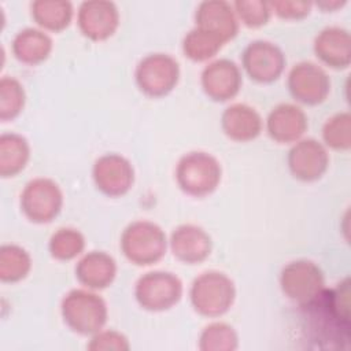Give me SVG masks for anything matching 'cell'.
<instances>
[{
	"mask_svg": "<svg viewBox=\"0 0 351 351\" xmlns=\"http://www.w3.org/2000/svg\"><path fill=\"white\" fill-rule=\"evenodd\" d=\"M200 84L211 100L226 101L239 93L243 77L239 66L233 60L221 58L210 62L202 70Z\"/></svg>",
	"mask_w": 351,
	"mask_h": 351,
	"instance_id": "15",
	"label": "cell"
},
{
	"mask_svg": "<svg viewBox=\"0 0 351 351\" xmlns=\"http://www.w3.org/2000/svg\"><path fill=\"white\" fill-rule=\"evenodd\" d=\"M86 348L92 351H128L130 348V344L123 333L114 329H101L97 333L92 335L90 341L86 344Z\"/></svg>",
	"mask_w": 351,
	"mask_h": 351,
	"instance_id": "32",
	"label": "cell"
},
{
	"mask_svg": "<svg viewBox=\"0 0 351 351\" xmlns=\"http://www.w3.org/2000/svg\"><path fill=\"white\" fill-rule=\"evenodd\" d=\"M26 93L23 85L10 75L0 80V119L10 121L21 114L25 107Z\"/></svg>",
	"mask_w": 351,
	"mask_h": 351,
	"instance_id": "29",
	"label": "cell"
},
{
	"mask_svg": "<svg viewBox=\"0 0 351 351\" xmlns=\"http://www.w3.org/2000/svg\"><path fill=\"white\" fill-rule=\"evenodd\" d=\"M313 3L299 0H276L270 1V8L280 18L284 19H300L310 14Z\"/></svg>",
	"mask_w": 351,
	"mask_h": 351,
	"instance_id": "33",
	"label": "cell"
},
{
	"mask_svg": "<svg viewBox=\"0 0 351 351\" xmlns=\"http://www.w3.org/2000/svg\"><path fill=\"white\" fill-rule=\"evenodd\" d=\"M19 203L27 219L48 223L62 210L63 192L52 178L36 177L25 185Z\"/></svg>",
	"mask_w": 351,
	"mask_h": 351,
	"instance_id": "8",
	"label": "cell"
},
{
	"mask_svg": "<svg viewBox=\"0 0 351 351\" xmlns=\"http://www.w3.org/2000/svg\"><path fill=\"white\" fill-rule=\"evenodd\" d=\"M221 128L229 138L244 143L251 141L261 134L263 121L254 107L245 103H233L223 110L221 115Z\"/></svg>",
	"mask_w": 351,
	"mask_h": 351,
	"instance_id": "20",
	"label": "cell"
},
{
	"mask_svg": "<svg viewBox=\"0 0 351 351\" xmlns=\"http://www.w3.org/2000/svg\"><path fill=\"white\" fill-rule=\"evenodd\" d=\"M233 8L237 19L248 27H259L265 25L271 14L270 3L263 0H236Z\"/></svg>",
	"mask_w": 351,
	"mask_h": 351,
	"instance_id": "31",
	"label": "cell"
},
{
	"mask_svg": "<svg viewBox=\"0 0 351 351\" xmlns=\"http://www.w3.org/2000/svg\"><path fill=\"white\" fill-rule=\"evenodd\" d=\"M343 4H346V1H339V0H335V1H324V3H317L318 7L321 8H325V10H335L337 7H341Z\"/></svg>",
	"mask_w": 351,
	"mask_h": 351,
	"instance_id": "34",
	"label": "cell"
},
{
	"mask_svg": "<svg viewBox=\"0 0 351 351\" xmlns=\"http://www.w3.org/2000/svg\"><path fill=\"white\" fill-rule=\"evenodd\" d=\"M223 44L225 43L215 34L195 26L184 36L182 51L191 60L204 62L214 58Z\"/></svg>",
	"mask_w": 351,
	"mask_h": 351,
	"instance_id": "26",
	"label": "cell"
},
{
	"mask_svg": "<svg viewBox=\"0 0 351 351\" xmlns=\"http://www.w3.org/2000/svg\"><path fill=\"white\" fill-rule=\"evenodd\" d=\"M287 84L292 97L307 106L322 103L330 92V80L326 71L308 60L292 66Z\"/></svg>",
	"mask_w": 351,
	"mask_h": 351,
	"instance_id": "11",
	"label": "cell"
},
{
	"mask_svg": "<svg viewBox=\"0 0 351 351\" xmlns=\"http://www.w3.org/2000/svg\"><path fill=\"white\" fill-rule=\"evenodd\" d=\"M280 287L288 299L304 304L325 288L324 271L310 259L291 261L280 273Z\"/></svg>",
	"mask_w": 351,
	"mask_h": 351,
	"instance_id": "9",
	"label": "cell"
},
{
	"mask_svg": "<svg viewBox=\"0 0 351 351\" xmlns=\"http://www.w3.org/2000/svg\"><path fill=\"white\" fill-rule=\"evenodd\" d=\"M51 36L37 27H25L19 30L11 43L14 56L25 64H38L52 52Z\"/></svg>",
	"mask_w": 351,
	"mask_h": 351,
	"instance_id": "22",
	"label": "cell"
},
{
	"mask_svg": "<svg viewBox=\"0 0 351 351\" xmlns=\"http://www.w3.org/2000/svg\"><path fill=\"white\" fill-rule=\"evenodd\" d=\"M237 347V332L226 322H211L199 336V348L202 351H234Z\"/></svg>",
	"mask_w": 351,
	"mask_h": 351,
	"instance_id": "27",
	"label": "cell"
},
{
	"mask_svg": "<svg viewBox=\"0 0 351 351\" xmlns=\"http://www.w3.org/2000/svg\"><path fill=\"white\" fill-rule=\"evenodd\" d=\"M134 80L143 93L160 97L170 93L178 84L180 64L169 53H148L137 63Z\"/></svg>",
	"mask_w": 351,
	"mask_h": 351,
	"instance_id": "7",
	"label": "cell"
},
{
	"mask_svg": "<svg viewBox=\"0 0 351 351\" xmlns=\"http://www.w3.org/2000/svg\"><path fill=\"white\" fill-rule=\"evenodd\" d=\"M307 329L318 340H347L350 332V282L346 278L335 288H324L314 299L300 304Z\"/></svg>",
	"mask_w": 351,
	"mask_h": 351,
	"instance_id": "1",
	"label": "cell"
},
{
	"mask_svg": "<svg viewBox=\"0 0 351 351\" xmlns=\"http://www.w3.org/2000/svg\"><path fill=\"white\" fill-rule=\"evenodd\" d=\"M60 313L66 325L84 336H92L101 330L108 318L106 300L89 288L69 291L62 299Z\"/></svg>",
	"mask_w": 351,
	"mask_h": 351,
	"instance_id": "2",
	"label": "cell"
},
{
	"mask_svg": "<svg viewBox=\"0 0 351 351\" xmlns=\"http://www.w3.org/2000/svg\"><path fill=\"white\" fill-rule=\"evenodd\" d=\"M292 176L300 181H315L324 176L329 165L326 147L315 138H300L289 149L287 156Z\"/></svg>",
	"mask_w": 351,
	"mask_h": 351,
	"instance_id": "14",
	"label": "cell"
},
{
	"mask_svg": "<svg viewBox=\"0 0 351 351\" xmlns=\"http://www.w3.org/2000/svg\"><path fill=\"white\" fill-rule=\"evenodd\" d=\"M285 63L282 49L267 40L251 41L241 53V64L248 77L262 84L276 81L282 74Z\"/></svg>",
	"mask_w": 351,
	"mask_h": 351,
	"instance_id": "10",
	"label": "cell"
},
{
	"mask_svg": "<svg viewBox=\"0 0 351 351\" xmlns=\"http://www.w3.org/2000/svg\"><path fill=\"white\" fill-rule=\"evenodd\" d=\"M191 303L200 315L219 317L234 303L236 287L233 280L218 270H207L199 274L189 289Z\"/></svg>",
	"mask_w": 351,
	"mask_h": 351,
	"instance_id": "4",
	"label": "cell"
},
{
	"mask_svg": "<svg viewBox=\"0 0 351 351\" xmlns=\"http://www.w3.org/2000/svg\"><path fill=\"white\" fill-rule=\"evenodd\" d=\"M169 245L178 261L193 265L208 258L213 250V239L202 226L182 223L171 232Z\"/></svg>",
	"mask_w": 351,
	"mask_h": 351,
	"instance_id": "16",
	"label": "cell"
},
{
	"mask_svg": "<svg viewBox=\"0 0 351 351\" xmlns=\"http://www.w3.org/2000/svg\"><path fill=\"white\" fill-rule=\"evenodd\" d=\"M77 23L85 37L93 41L106 40L118 29V7L110 0H85L78 5Z\"/></svg>",
	"mask_w": 351,
	"mask_h": 351,
	"instance_id": "13",
	"label": "cell"
},
{
	"mask_svg": "<svg viewBox=\"0 0 351 351\" xmlns=\"http://www.w3.org/2000/svg\"><path fill=\"white\" fill-rule=\"evenodd\" d=\"M30 11L38 26L60 32L70 25L74 8L69 0H34L30 3Z\"/></svg>",
	"mask_w": 351,
	"mask_h": 351,
	"instance_id": "24",
	"label": "cell"
},
{
	"mask_svg": "<svg viewBox=\"0 0 351 351\" xmlns=\"http://www.w3.org/2000/svg\"><path fill=\"white\" fill-rule=\"evenodd\" d=\"M165 230L148 219L130 222L121 234L119 247L123 255L134 265L148 266L160 261L167 250Z\"/></svg>",
	"mask_w": 351,
	"mask_h": 351,
	"instance_id": "3",
	"label": "cell"
},
{
	"mask_svg": "<svg viewBox=\"0 0 351 351\" xmlns=\"http://www.w3.org/2000/svg\"><path fill=\"white\" fill-rule=\"evenodd\" d=\"M322 138L333 149L347 151L351 147V115L348 111L337 112L322 126Z\"/></svg>",
	"mask_w": 351,
	"mask_h": 351,
	"instance_id": "30",
	"label": "cell"
},
{
	"mask_svg": "<svg viewBox=\"0 0 351 351\" xmlns=\"http://www.w3.org/2000/svg\"><path fill=\"white\" fill-rule=\"evenodd\" d=\"M222 167L219 160L204 151L184 154L176 166L178 186L191 196H206L217 189L221 182Z\"/></svg>",
	"mask_w": 351,
	"mask_h": 351,
	"instance_id": "5",
	"label": "cell"
},
{
	"mask_svg": "<svg viewBox=\"0 0 351 351\" xmlns=\"http://www.w3.org/2000/svg\"><path fill=\"white\" fill-rule=\"evenodd\" d=\"M182 281L171 271L154 270L140 276L134 284L137 303L148 311L171 308L182 298Z\"/></svg>",
	"mask_w": 351,
	"mask_h": 351,
	"instance_id": "6",
	"label": "cell"
},
{
	"mask_svg": "<svg viewBox=\"0 0 351 351\" xmlns=\"http://www.w3.org/2000/svg\"><path fill=\"white\" fill-rule=\"evenodd\" d=\"M30 158V145L25 136L14 132L0 136V176L14 177L25 169Z\"/></svg>",
	"mask_w": 351,
	"mask_h": 351,
	"instance_id": "23",
	"label": "cell"
},
{
	"mask_svg": "<svg viewBox=\"0 0 351 351\" xmlns=\"http://www.w3.org/2000/svg\"><path fill=\"white\" fill-rule=\"evenodd\" d=\"M196 27L207 30L223 43L232 40L239 30V19L233 4L225 0L200 1L195 11Z\"/></svg>",
	"mask_w": 351,
	"mask_h": 351,
	"instance_id": "17",
	"label": "cell"
},
{
	"mask_svg": "<svg viewBox=\"0 0 351 351\" xmlns=\"http://www.w3.org/2000/svg\"><path fill=\"white\" fill-rule=\"evenodd\" d=\"M95 185L107 196H122L130 191L134 182V169L130 160L119 154L99 156L92 167Z\"/></svg>",
	"mask_w": 351,
	"mask_h": 351,
	"instance_id": "12",
	"label": "cell"
},
{
	"mask_svg": "<svg viewBox=\"0 0 351 351\" xmlns=\"http://www.w3.org/2000/svg\"><path fill=\"white\" fill-rule=\"evenodd\" d=\"M32 269L30 254L18 244H3L0 247V280L16 282L23 280Z\"/></svg>",
	"mask_w": 351,
	"mask_h": 351,
	"instance_id": "25",
	"label": "cell"
},
{
	"mask_svg": "<svg viewBox=\"0 0 351 351\" xmlns=\"http://www.w3.org/2000/svg\"><path fill=\"white\" fill-rule=\"evenodd\" d=\"M117 276V262L106 251H89L75 265L77 280L89 289H104Z\"/></svg>",
	"mask_w": 351,
	"mask_h": 351,
	"instance_id": "21",
	"label": "cell"
},
{
	"mask_svg": "<svg viewBox=\"0 0 351 351\" xmlns=\"http://www.w3.org/2000/svg\"><path fill=\"white\" fill-rule=\"evenodd\" d=\"M48 248L55 259L70 261L84 251L85 237L78 229L63 226L52 233Z\"/></svg>",
	"mask_w": 351,
	"mask_h": 351,
	"instance_id": "28",
	"label": "cell"
},
{
	"mask_svg": "<svg viewBox=\"0 0 351 351\" xmlns=\"http://www.w3.org/2000/svg\"><path fill=\"white\" fill-rule=\"evenodd\" d=\"M308 128L306 112L296 104L280 103L271 108L266 118L269 136L281 144L296 143Z\"/></svg>",
	"mask_w": 351,
	"mask_h": 351,
	"instance_id": "18",
	"label": "cell"
},
{
	"mask_svg": "<svg viewBox=\"0 0 351 351\" xmlns=\"http://www.w3.org/2000/svg\"><path fill=\"white\" fill-rule=\"evenodd\" d=\"M315 55L329 67L346 69L351 62V37L340 26L324 27L314 38Z\"/></svg>",
	"mask_w": 351,
	"mask_h": 351,
	"instance_id": "19",
	"label": "cell"
}]
</instances>
